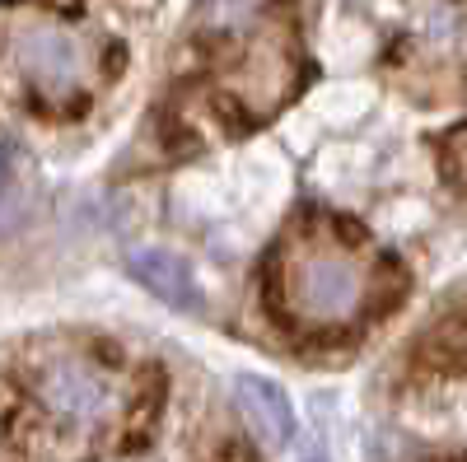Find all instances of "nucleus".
Instances as JSON below:
<instances>
[{"mask_svg":"<svg viewBox=\"0 0 467 462\" xmlns=\"http://www.w3.org/2000/svg\"><path fill=\"white\" fill-rule=\"evenodd\" d=\"M28 397L61 439H99L127 402L122 374L89 351H52L33 364Z\"/></svg>","mask_w":467,"mask_h":462,"instance_id":"20e7f679","label":"nucleus"},{"mask_svg":"<svg viewBox=\"0 0 467 462\" xmlns=\"http://www.w3.org/2000/svg\"><path fill=\"white\" fill-rule=\"evenodd\" d=\"M103 47L80 24H70L47 10H5L0 15V61L15 70L24 94L43 112H80L94 98V85L103 75Z\"/></svg>","mask_w":467,"mask_h":462,"instance_id":"7ed1b4c3","label":"nucleus"},{"mask_svg":"<svg viewBox=\"0 0 467 462\" xmlns=\"http://www.w3.org/2000/svg\"><path fill=\"white\" fill-rule=\"evenodd\" d=\"M10 191V145L0 140V197Z\"/></svg>","mask_w":467,"mask_h":462,"instance_id":"6e6552de","label":"nucleus"},{"mask_svg":"<svg viewBox=\"0 0 467 462\" xmlns=\"http://www.w3.org/2000/svg\"><path fill=\"white\" fill-rule=\"evenodd\" d=\"M234 393H239L248 420H253V430L271 444H290L295 439V406L290 397L276 388L271 378H257V374H244L239 383H234Z\"/></svg>","mask_w":467,"mask_h":462,"instance_id":"423d86ee","label":"nucleus"},{"mask_svg":"<svg viewBox=\"0 0 467 462\" xmlns=\"http://www.w3.org/2000/svg\"><path fill=\"white\" fill-rule=\"evenodd\" d=\"M187 52L206 70V94L229 131L266 122L304 85V56L290 28L285 0H202Z\"/></svg>","mask_w":467,"mask_h":462,"instance_id":"f03ea898","label":"nucleus"},{"mask_svg":"<svg viewBox=\"0 0 467 462\" xmlns=\"http://www.w3.org/2000/svg\"><path fill=\"white\" fill-rule=\"evenodd\" d=\"M266 294L285 327L304 336H341L365 327L402 294V272L356 224L304 215L271 252Z\"/></svg>","mask_w":467,"mask_h":462,"instance_id":"f257e3e1","label":"nucleus"},{"mask_svg":"<svg viewBox=\"0 0 467 462\" xmlns=\"http://www.w3.org/2000/svg\"><path fill=\"white\" fill-rule=\"evenodd\" d=\"M127 276L145 294H154L160 303L178 308V313H197V308H202V290H197V281H192V272L178 257L160 252V248H131L127 252Z\"/></svg>","mask_w":467,"mask_h":462,"instance_id":"39448f33","label":"nucleus"},{"mask_svg":"<svg viewBox=\"0 0 467 462\" xmlns=\"http://www.w3.org/2000/svg\"><path fill=\"white\" fill-rule=\"evenodd\" d=\"M440 164H444V178L467 191V127H453L444 140H440Z\"/></svg>","mask_w":467,"mask_h":462,"instance_id":"0eeeda50","label":"nucleus"},{"mask_svg":"<svg viewBox=\"0 0 467 462\" xmlns=\"http://www.w3.org/2000/svg\"><path fill=\"white\" fill-rule=\"evenodd\" d=\"M304 462H332V457H327L323 448H308V453H304Z\"/></svg>","mask_w":467,"mask_h":462,"instance_id":"1a4fd4ad","label":"nucleus"}]
</instances>
